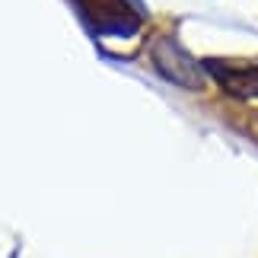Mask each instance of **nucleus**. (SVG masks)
Segmentation results:
<instances>
[{
  "label": "nucleus",
  "mask_w": 258,
  "mask_h": 258,
  "mask_svg": "<svg viewBox=\"0 0 258 258\" xmlns=\"http://www.w3.org/2000/svg\"><path fill=\"white\" fill-rule=\"evenodd\" d=\"M74 4L99 35H134L141 26L127 0H74Z\"/></svg>",
  "instance_id": "f257e3e1"
},
{
  "label": "nucleus",
  "mask_w": 258,
  "mask_h": 258,
  "mask_svg": "<svg viewBox=\"0 0 258 258\" xmlns=\"http://www.w3.org/2000/svg\"><path fill=\"white\" fill-rule=\"evenodd\" d=\"M153 64H156V71H160L166 80H172L178 86L198 89V86L204 83L198 61L178 42H172V38H160V42L153 45Z\"/></svg>",
  "instance_id": "f03ea898"
}]
</instances>
